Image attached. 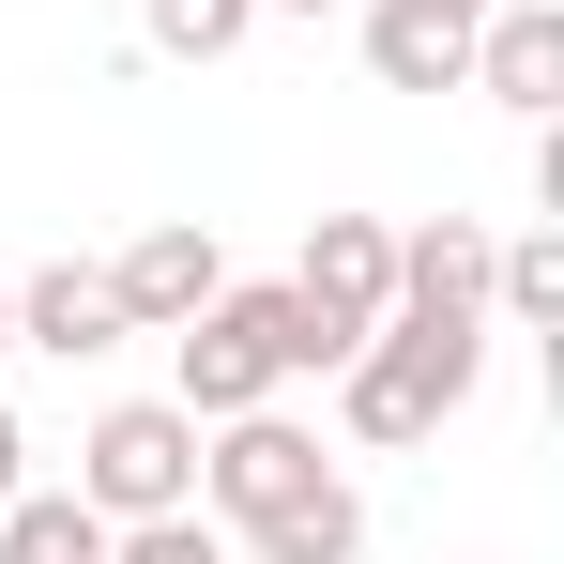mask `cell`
Instances as JSON below:
<instances>
[{"instance_id": "2e32d148", "label": "cell", "mask_w": 564, "mask_h": 564, "mask_svg": "<svg viewBox=\"0 0 564 564\" xmlns=\"http://www.w3.org/2000/svg\"><path fill=\"white\" fill-rule=\"evenodd\" d=\"M15 488H31V427L0 412V503H15Z\"/></svg>"}, {"instance_id": "5b68a950", "label": "cell", "mask_w": 564, "mask_h": 564, "mask_svg": "<svg viewBox=\"0 0 564 564\" xmlns=\"http://www.w3.org/2000/svg\"><path fill=\"white\" fill-rule=\"evenodd\" d=\"M290 290H305V321L336 336V351H367L381 305H397V229L381 214H305V260H290Z\"/></svg>"}, {"instance_id": "30bf717a", "label": "cell", "mask_w": 564, "mask_h": 564, "mask_svg": "<svg viewBox=\"0 0 564 564\" xmlns=\"http://www.w3.org/2000/svg\"><path fill=\"white\" fill-rule=\"evenodd\" d=\"M351 15H367V62H381V93H458L473 31H488V0H351Z\"/></svg>"}, {"instance_id": "7a4b0ae2", "label": "cell", "mask_w": 564, "mask_h": 564, "mask_svg": "<svg viewBox=\"0 0 564 564\" xmlns=\"http://www.w3.org/2000/svg\"><path fill=\"white\" fill-rule=\"evenodd\" d=\"M473 381H488V321H381L367 351L336 367V412H351V443H427L443 412H473Z\"/></svg>"}, {"instance_id": "9a60e30c", "label": "cell", "mask_w": 564, "mask_h": 564, "mask_svg": "<svg viewBox=\"0 0 564 564\" xmlns=\"http://www.w3.org/2000/svg\"><path fill=\"white\" fill-rule=\"evenodd\" d=\"M107 564H229V534H214L198 503H169V519H122V534H107Z\"/></svg>"}, {"instance_id": "e0dca14e", "label": "cell", "mask_w": 564, "mask_h": 564, "mask_svg": "<svg viewBox=\"0 0 564 564\" xmlns=\"http://www.w3.org/2000/svg\"><path fill=\"white\" fill-rule=\"evenodd\" d=\"M260 15H351V0H260Z\"/></svg>"}, {"instance_id": "277c9868", "label": "cell", "mask_w": 564, "mask_h": 564, "mask_svg": "<svg viewBox=\"0 0 564 564\" xmlns=\"http://www.w3.org/2000/svg\"><path fill=\"white\" fill-rule=\"evenodd\" d=\"M321 427H290L275 397H260V412H214V427H198V519H214V534H245V519H275L290 488H321Z\"/></svg>"}, {"instance_id": "ba28073f", "label": "cell", "mask_w": 564, "mask_h": 564, "mask_svg": "<svg viewBox=\"0 0 564 564\" xmlns=\"http://www.w3.org/2000/svg\"><path fill=\"white\" fill-rule=\"evenodd\" d=\"M488 214H427V229H397V305L381 321H488Z\"/></svg>"}, {"instance_id": "4fadbf2b", "label": "cell", "mask_w": 564, "mask_h": 564, "mask_svg": "<svg viewBox=\"0 0 564 564\" xmlns=\"http://www.w3.org/2000/svg\"><path fill=\"white\" fill-rule=\"evenodd\" d=\"M245 31H260V0H138V46L153 62H229Z\"/></svg>"}, {"instance_id": "8992f818", "label": "cell", "mask_w": 564, "mask_h": 564, "mask_svg": "<svg viewBox=\"0 0 564 564\" xmlns=\"http://www.w3.org/2000/svg\"><path fill=\"white\" fill-rule=\"evenodd\" d=\"M138 321H122V290L107 260H46V275H15V351H46V367H107Z\"/></svg>"}, {"instance_id": "52a82bcc", "label": "cell", "mask_w": 564, "mask_h": 564, "mask_svg": "<svg viewBox=\"0 0 564 564\" xmlns=\"http://www.w3.org/2000/svg\"><path fill=\"white\" fill-rule=\"evenodd\" d=\"M107 290H122V321H138V336H169V321H198V305L229 290V245H214L198 214H169V229H138V245L107 260Z\"/></svg>"}, {"instance_id": "8fae6325", "label": "cell", "mask_w": 564, "mask_h": 564, "mask_svg": "<svg viewBox=\"0 0 564 564\" xmlns=\"http://www.w3.org/2000/svg\"><path fill=\"white\" fill-rule=\"evenodd\" d=\"M229 550H245V564H367V488L321 473V488H290L275 519H245Z\"/></svg>"}, {"instance_id": "9c48e42d", "label": "cell", "mask_w": 564, "mask_h": 564, "mask_svg": "<svg viewBox=\"0 0 564 564\" xmlns=\"http://www.w3.org/2000/svg\"><path fill=\"white\" fill-rule=\"evenodd\" d=\"M458 77L488 107H519V122H550V107H564V0H488V31H473Z\"/></svg>"}, {"instance_id": "7c38bea8", "label": "cell", "mask_w": 564, "mask_h": 564, "mask_svg": "<svg viewBox=\"0 0 564 564\" xmlns=\"http://www.w3.org/2000/svg\"><path fill=\"white\" fill-rule=\"evenodd\" d=\"M0 564H107V519L77 488H15L0 503Z\"/></svg>"}, {"instance_id": "ac0fdd59", "label": "cell", "mask_w": 564, "mask_h": 564, "mask_svg": "<svg viewBox=\"0 0 564 564\" xmlns=\"http://www.w3.org/2000/svg\"><path fill=\"white\" fill-rule=\"evenodd\" d=\"M0 351H15V275H0Z\"/></svg>"}, {"instance_id": "6da1fadb", "label": "cell", "mask_w": 564, "mask_h": 564, "mask_svg": "<svg viewBox=\"0 0 564 564\" xmlns=\"http://www.w3.org/2000/svg\"><path fill=\"white\" fill-rule=\"evenodd\" d=\"M351 351L305 321V290L260 275V290H214L198 321H169V397H184L198 427L214 412H260V397H290V381H336Z\"/></svg>"}, {"instance_id": "3957f363", "label": "cell", "mask_w": 564, "mask_h": 564, "mask_svg": "<svg viewBox=\"0 0 564 564\" xmlns=\"http://www.w3.org/2000/svg\"><path fill=\"white\" fill-rule=\"evenodd\" d=\"M77 503H93L107 534L198 503V412H184V397H107L93 427H77Z\"/></svg>"}, {"instance_id": "5bb4252c", "label": "cell", "mask_w": 564, "mask_h": 564, "mask_svg": "<svg viewBox=\"0 0 564 564\" xmlns=\"http://www.w3.org/2000/svg\"><path fill=\"white\" fill-rule=\"evenodd\" d=\"M488 321H564V245H550V229L488 245Z\"/></svg>"}]
</instances>
